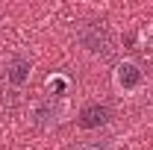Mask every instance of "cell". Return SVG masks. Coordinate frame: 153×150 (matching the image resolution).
I'll return each mask as SVG.
<instances>
[{
  "label": "cell",
  "instance_id": "7a4b0ae2",
  "mask_svg": "<svg viewBox=\"0 0 153 150\" xmlns=\"http://www.w3.org/2000/svg\"><path fill=\"white\" fill-rule=\"evenodd\" d=\"M115 85H118L121 91H138V88L144 85V71H141V65L133 62V59H124V62L115 68Z\"/></svg>",
  "mask_w": 153,
  "mask_h": 150
},
{
  "label": "cell",
  "instance_id": "277c9868",
  "mask_svg": "<svg viewBox=\"0 0 153 150\" xmlns=\"http://www.w3.org/2000/svg\"><path fill=\"white\" fill-rule=\"evenodd\" d=\"M112 121V109L106 103H88L82 112H79V127L82 130H100Z\"/></svg>",
  "mask_w": 153,
  "mask_h": 150
},
{
  "label": "cell",
  "instance_id": "8992f818",
  "mask_svg": "<svg viewBox=\"0 0 153 150\" xmlns=\"http://www.w3.org/2000/svg\"><path fill=\"white\" fill-rule=\"evenodd\" d=\"M74 150H115L112 138H97V141H85V144H76Z\"/></svg>",
  "mask_w": 153,
  "mask_h": 150
},
{
  "label": "cell",
  "instance_id": "5b68a950",
  "mask_svg": "<svg viewBox=\"0 0 153 150\" xmlns=\"http://www.w3.org/2000/svg\"><path fill=\"white\" fill-rule=\"evenodd\" d=\"M30 74H33V62L27 56H12L9 65H6V82L12 88H21L30 82Z\"/></svg>",
  "mask_w": 153,
  "mask_h": 150
},
{
  "label": "cell",
  "instance_id": "6da1fadb",
  "mask_svg": "<svg viewBox=\"0 0 153 150\" xmlns=\"http://www.w3.org/2000/svg\"><path fill=\"white\" fill-rule=\"evenodd\" d=\"M76 41L82 44L85 53H91V56H97V59H109L115 53V38H112V33H109L103 24H97V21L82 24V27L76 30Z\"/></svg>",
  "mask_w": 153,
  "mask_h": 150
},
{
  "label": "cell",
  "instance_id": "3957f363",
  "mask_svg": "<svg viewBox=\"0 0 153 150\" xmlns=\"http://www.w3.org/2000/svg\"><path fill=\"white\" fill-rule=\"evenodd\" d=\"M59 118H62V103H56L53 97H44V100H38L36 106H33V124L41 127V130H50V127H56Z\"/></svg>",
  "mask_w": 153,
  "mask_h": 150
}]
</instances>
